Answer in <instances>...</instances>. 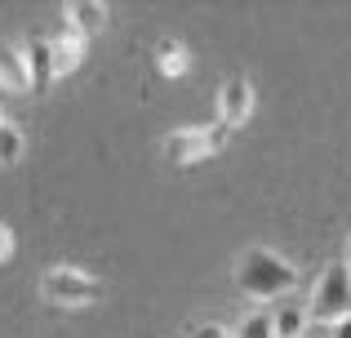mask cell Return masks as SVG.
<instances>
[{
	"mask_svg": "<svg viewBox=\"0 0 351 338\" xmlns=\"http://www.w3.org/2000/svg\"><path fill=\"white\" fill-rule=\"evenodd\" d=\"M40 294H45V303H53V307H89L103 294V280H94L80 267H53L49 276L40 280Z\"/></svg>",
	"mask_w": 351,
	"mask_h": 338,
	"instance_id": "3957f363",
	"label": "cell"
},
{
	"mask_svg": "<svg viewBox=\"0 0 351 338\" xmlns=\"http://www.w3.org/2000/svg\"><path fill=\"white\" fill-rule=\"evenodd\" d=\"M160 71H165V76H182V71H187V49H182L178 40L160 45Z\"/></svg>",
	"mask_w": 351,
	"mask_h": 338,
	"instance_id": "8fae6325",
	"label": "cell"
},
{
	"mask_svg": "<svg viewBox=\"0 0 351 338\" xmlns=\"http://www.w3.org/2000/svg\"><path fill=\"white\" fill-rule=\"evenodd\" d=\"M14 250H18V245H14V232H9V227L0 223V263H9V258H14Z\"/></svg>",
	"mask_w": 351,
	"mask_h": 338,
	"instance_id": "4fadbf2b",
	"label": "cell"
},
{
	"mask_svg": "<svg viewBox=\"0 0 351 338\" xmlns=\"http://www.w3.org/2000/svg\"><path fill=\"white\" fill-rule=\"evenodd\" d=\"M0 125H5V112H0Z\"/></svg>",
	"mask_w": 351,
	"mask_h": 338,
	"instance_id": "ac0fdd59",
	"label": "cell"
},
{
	"mask_svg": "<svg viewBox=\"0 0 351 338\" xmlns=\"http://www.w3.org/2000/svg\"><path fill=\"white\" fill-rule=\"evenodd\" d=\"M236 285H240L245 298L267 303V298L289 294V289L298 285V271H293V263L285 258V254L267 250V245H249V250L236 258Z\"/></svg>",
	"mask_w": 351,
	"mask_h": 338,
	"instance_id": "6da1fadb",
	"label": "cell"
},
{
	"mask_svg": "<svg viewBox=\"0 0 351 338\" xmlns=\"http://www.w3.org/2000/svg\"><path fill=\"white\" fill-rule=\"evenodd\" d=\"M227 143V130L223 125H191V130H173L169 138H165V160L169 165H200V160H209L214 152H223Z\"/></svg>",
	"mask_w": 351,
	"mask_h": 338,
	"instance_id": "277c9868",
	"label": "cell"
},
{
	"mask_svg": "<svg viewBox=\"0 0 351 338\" xmlns=\"http://www.w3.org/2000/svg\"><path fill=\"white\" fill-rule=\"evenodd\" d=\"M343 267L351 271V236H347V263H343Z\"/></svg>",
	"mask_w": 351,
	"mask_h": 338,
	"instance_id": "e0dca14e",
	"label": "cell"
},
{
	"mask_svg": "<svg viewBox=\"0 0 351 338\" xmlns=\"http://www.w3.org/2000/svg\"><path fill=\"white\" fill-rule=\"evenodd\" d=\"M23 147H27L23 130H18L14 121H5L0 125V165H18V160H23Z\"/></svg>",
	"mask_w": 351,
	"mask_h": 338,
	"instance_id": "30bf717a",
	"label": "cell"
},
{
	"mask_svg": "<svg viewBox=\"0 0 351 338\" xmlns=\"http://www.w3.org/2000/svg\"><path fill=\"white\" fill-rule=\"evenodd\" d=\"M249 112H254V89H249V80L232 76L223 89H218V125L232 134V130H240V125L249 121Z\"/></svg>",
	"mask_w": 351,
	"mask_h": 338,
	"instance_id": "5b68a950",
	"label": "cell"
},
{
	"mask_svg": "<svg viewBox=\"0 0 351 338\" xmlns=\"http://www.w3.org/2000/svg\"><path fill=\"white\" fill-rule=\"evenodd\" d=\"M45 53H49V76H67V71L80 67V53H85V40H80L71 27H58L53 36H45Z\"/></svg>",
	"mask_w": 351,
	"mask_h": 338,
	"instance_id": "8992f818",
	"label": "cell"
},
{
	"mask_svg": "<svg viewBox=\"0 0 351 338\" xmlns=\"http://www.w3.org/2000/svg\"><path fill=\"white\" fill-rule=\"evenodd\" d=\"M302 338H329V325H311V330L302 334Z\"/></svg>",
	"mask_w": 351,
	"mask_h": 338,
	"instance_id": "2e32d148",
	"label": "cell"
},
{
	"mask_svg": "<svg viewBox=\"0 0 351 338\" xmlns=\"http://www.w3.org/2000/svg\"><path fill=\"white\" fill-rule=\"evenodd\" d=\"M329 338H351V316H343V321L329 325Z\"/></svg>",
	"mask_w": 351,
	"mask_h": 338,
	"instance_id": "9a60e30c",
	"label": "cell"
},
{
	"mask_svg": "<svg viewBox=\"0 0 351 338\" xmlns=\"http://www.w3.org/2000/svg\"><path fill=\"white\" fill-rule=\"evenodd\" d=\"M232 338H276V330H271V312L245 316V321H240V330H236Z\"/></svg>",
	"mask_w": 351,
	"mask_h": 338,
	"instance_id": "7c38bea8",
	"label": "cell"
},
{
	"mask_svg": "<svg viewBox=\"0 0 351 338\" xmlns=\"http://www.w3.org/2000/svg\"><path fill=\"white\" fill-rule=\"evenodd\" d=\"M191 338H232L223 330V325H196V330H191Z\"/></svg>",
	"mask_w": 351,
	"mask_h": 338,
	"instance_id": "5bb4252c",
	"label": "cell"
},
{
	"mask_svg": "<svg viewBox=\"0 0 351 338\" xmlns=\"http://www.w3.org/2000/svg\"><path fill=\"white\" fill-rule=\"evenodd\" d=\"M343 316H351V271L343 263H329L325 276H320V285H316V294H311L307 321L334 325V321H343Z\"/></svg>",
	"mask_w": 351,
	"mask_h": 338,
	"instance_id": "7a4b0ae2",
	"label": "cell"
},
{
	"mask_svg": "<svg viewBox=\"0 0 351 338\" xmlns=\"http://www.w3.org/2000/svg\"><path fill=\"white\" fill-rule=\"evenodd\" d=\"M62 27H71L80 40H89V36H98V32L107 27V9H103V5H67Z\"/></svg>",
	"mask_w": 351,
	"mask_h": 338,
	"instance_id": "ba28073f",
	"label": "cell"
},
{
	"mask_svg": "<svg viewBox=\"0 0 351 338\" xmlns=\"http://www.w3.org/2000/svg\"><path fill=\"white\" fill-rule=\"evenodd\" d=\"M271 330L276 338H302L307 334V312L302 307H280V312H271Z\"/></svg>",
	"mask_w": 351,
	"mask_h": 338,
	"instance_id": "9c48e42d",
	"label": "cell"
},
{
	"mask_svg": "<svg viewBox=\"0 0 351 338\" xmlns=\"http://www.w3.org/2000/svg\"><path fill=\"white\" fill-rule=\"evenodd\" d=\"M0 89H14V94L32 89V71H27V58L18 45H0Z\"/></svg>",
	"mask_w": 351,
	"mask_h": 338,
	"instance_id": "52a82bcc",
	"label": "cell"
}]
</instances>
